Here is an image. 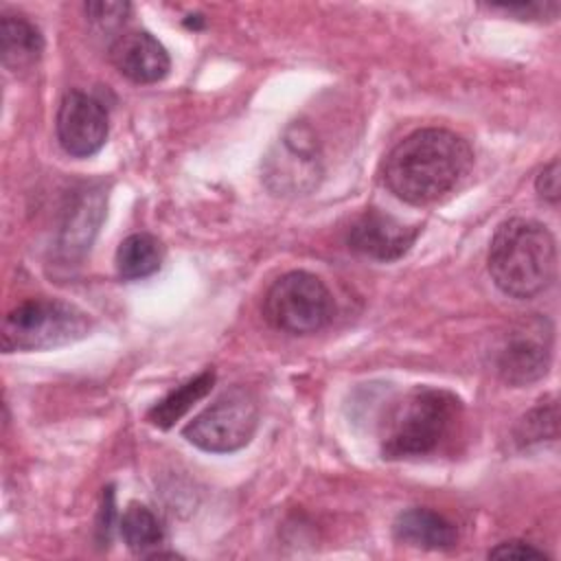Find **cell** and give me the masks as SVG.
<instances>
[{"mask_svg": "<svg viewBox=\"0 0 561 561\" xmlns=\"http://www.w3.org/2000/svg\"><path fill=\"white\" fill-rule=\"evenodd\" d=\"M557 438V403L554 399H541L530 412H526L515 425V443L528 447L541 440Z\"/></svg>", "mask_w": 561, "mask_h": 561, "instance_id": "obj_18", "label": "cell"}, {"mask_svg": "<svg viewBox=\"0 0 561 561\" xmlns=\"http://www.w3.org/2000/svg\"><path fill=\"white\" fill-rule=\"evenodd\" d=\"M263 313L265 320L278 331L307 335L324 329L331 322L335 302L322 278L296 270L274 280L265 294Z\"/></svg>", "mask_w": 561, "mask_h": 561, "instance_id": "obj_5", "label": "cell"}, {"mask_svg": "<svg viewBox=\"0 0 561 561\" xmlns=\"http://www.w3.org/2000/svg\"><path fill=\"white\" fill-rule=\"evenodd\" d=\"M552 359V324L543 316H526L502 333L493 366L508 386H528L548 373Z\"/></svg>", "mask_w": 561, "mask_h": 561, "instance_id": "obj_8", "label": "cell"}, {"mask_svg": "<svg viewBox=\"0 0 561 561\" xmlns=\"http://www.w3.org/2000/svg\"><path fill=\"white\" fill-rule=\"evenodd\" d=\"M493 283L511 298H535L546 291L557 274V243L552 232L524 217L497 226L489 248Z\"/></svg>", "mask_w": 561, "mask_h": 561, "instance_id": "obj_2", "label": "cell"}, {"mask_svg": "<svg viewBox=\"0 0 561 561\" xmlns=\"http://www.w3.org/2000/svg\"><path fill=\"white\" fill-rule=\"evenodd\" d=\"M55 127L59 145L75 158L94 156L105 145L110 131L103 103L79 90L64 94Z\"/></svg>", "mask_w": 561, "mask_h": 561, "instance_id": "obj_9", "label": "cell"}, {"mask_svg": "<svg viewBox=\"0 0 561 561\" xmlns=\"http://www.w3.org/2000/svg\"><path fill=\"white\" fill-rule=\"evenodd\" d=\"M110 59L121 75L136 83H158L171 68L167 48L147 31L118 35L110 46Z\"/></svg>", "mask_w": 561, "mask_h": 561, "instance_id": "obj_11", "label": "cell"}, {"mask_svg": "<svg viewBox=\"0 0 561 561\" xmlns=\"http://www.w3.org/2000/svg\"><path fill=\"white\" fill-rule=\"evenodd\" d=\"M215 383V373L213 370H204L199 375H195L193 379L184 381L182 386H178L175 390H171L167 397H162L147 414L149 423L160 427V430H169L175 421H180L199 399H204Z\"/></svg>", "mask_w": 561, "mask_h": 561, "instance_id": "obj_15", "label": "cell"}, {"mask_svg": "<svg viewBox=\"0 0 561 561\" xmlns=\"http://www.w3.org/2000/svg\"><path fill=\"white\" fill-rule=\"evenodd\" d=\"M105 202L101 191H81L79 197L70 204L66 213V221L61 226V237H59V248L66 256H79L83 254L92 237L99 230V224L103 219Z\"/></svg>", "mask_w": 561, "mask_h": 561, "instance_id": "obj_13", "label": "cell"}, {"mask_svg": "<svg viewBox=\"0 0 561 561\" xmlns=\"http://www.w3.org/2000/svg\"><path fill=\"white\" fill-rule=\"evenodd\" d=\"M118 530L127 548L136 554L149 557L156 548H160L164 539V530L160 519L145 504H129L118 519Z\"/></svg>", "mask_w": 561, "mask_h": 561, "instance_id": "obj_17", "label": "cell"}, {"mask_svg": "<svg viewBox=\"0 0 561 561\" xmlns=\"http://www.w3.org/2000/svg\"><path fill=\"white\" fill-rule=\"evenodd\" d=\"M256 425V397L248 388L234 386L226 390L215 403H210L202 414H197L184 427V436L188 443L204 451L228 454L245 447L254 436Z\"/></svg>", "mask_w": 561, "mask_h": 561, "instance_id": "obj_6", "label": "cell"}, {"mask_svg": "<svg viewBox=\"0 0 561 561\" xmlns=\"http://www.w3.org/2000/svg\"><path fill=\"white\" fill-rule=\"evenodd\" d=\"M541 557H546L541 550L519 539L502 541L489 550V559H541Z\"/></svg>", "mask_w": 561, "mask_h": 561, "instance_id": "obj_21", "label": "cell"}, {"mask_svg": "<svg viewBox=\"0 0 561 561\" xmlns=\"http://www.w3.org/2000/svg\"><path fill=\"white\" fill-rule=\"evenodd\" d=\"M416 234V226H405L392 215L370 208L353 221L346 243L353 252L366 259L388 263L401 259L412 248Z\"/></svg>", "mask_w": 561, "mask_h": 561, "instance_id": "obj_10", "label": "cell"}, {"mask_svg": "<svg viewBox=\"0 0 561 561\" xmlns=\"http://www.w3.org/2000/svg\"><path fill=\"white\" fill-rule=\"evenodd\" d=\"M392 535L399 543L423 550H449L458 541L456 524L432 508H408L397 515Z\"/></svg>", "mask_w": 561, "mask_h": 561, "instance_id": "obj_12", "label": "cell"}, {"mask_svg": "<svg viewBox=\"0 0 561 561\" xmlns=\"http://www.w3.org/2000/svg\"><path fill=\"white\" fill-rule=\"evenodd\" d=\"M88 316L66 300L33 298L11 309L2 324V348L44 351L88 335Z\"/></svg>", "mask_w": 561, "mask_h": 561, "instance_id": "obj_4", "label": "cell"}, {"mask_svg": "<svg viewBox=\"0 0 561 561\" xmlns=\"http://www.w3.org/2000/svg\"><path fill=\"white\" fill-rule=\"evenodd\" d=\"M162 248L153 234L134 232L116 250V270L125 280H138L160 270Z\"/></svg>", "mask_w": 561, "mask_h": 561, "instance_id": "obj_16", "label": "cell"}, {"mask_svg": "<svg viewBox=\"0 0 561 561\" xmlns=\"http://www.w3.org/2000/svg\"><path fill=\"white\" fill-rule=\"evenodd\" d=\"M535 188H537L539 197H543L546 202H550V204L559 202V191H561V184H559V160H552L550 164H546L539 171Z\"/></svg>", "mask_w": 561, "mask_h": 561, "instance_id": "obj_22", "label": "cell"}, {"mask_svg": "<svg viewBox=\"0 0 561 561\" xmlns=\"http://www.w3.org/2000/svg\"><path fill=\"white\" fill-rule=\"evenodd\" d=\"M44 53L39 28L24 15H2L0 22V57L9 70H26Z\"/></svg>", "mask_w": 561, "mask_h": 561, "instance_id": "obj_14", "label": "cell"}, {"mask_svg": "<svg viewBox=\"0 0 561 561\" xmlns=\"http://www.w3.org/2000/svg\"><path fill=\"white\" fill-rule=\"evenodd\" d=\"M322 178V158L313 129L291 123L263 162V180L276 195H307Z\"/></svg>", "mask_w": 561, "mask_h": 561, "instance_id": "obj_7", "label": "cell"}, {"mask_svg": "<svg viewBox=\"0 0 561 561\" xmlns=\"http://www.w3.org/2000/svg\"><path fill=\"white\" fill-rule=\"evenodd\" d=\"M85 15L88 20L99 28V31H114L118 28L127 13L131 11V4L127 2H88L85 7Z\"/></svg>", "mask_w": 561, "mask_h": 561, "instance_id": "obj_19", "label": "cell"}, {"mask_svg": "<svg viewBox=\"0 0 561 561\" xmlns=\"http://www.w3.org/2000/svg\"><path fill=\"white\" fill-rule=\"evenodd\" d=\"M491 9L517 15L519 20H546L557 18L559 2H526V4H493Z\"/></svg>", "mask_w": 561, "mask_h": 561, "instance_id": "obj_20", "label": "cell"}, {"mask_svg": "<svg viewBox=\"0 0 561 561\" xmlns=\"http://www.w3.org/2000/svg\"><path fill=\"white\" fill-rule=\"evenodd\" d=\"M473 164L469 142L440 127L410 134L386 158L383 182L399 199L421 206L440 199Z\"/></svg>", "mask_w": 561, "mask_h": 561, "instance_id": "obj_1", "label": "cell"}, {"mask_svg": "<svg viewBox=\"0 0 561 561\" xmlns=\"http://www.w3.org/2000/svg\"><path fill=\"white\" fill-rule=\"evenodd\" d=\"M460 399L443 388L416 386L386 412L379 432L383 458H414L436 451L456 430Z\"/></svg>", "mask_w": 561, "mask_h": 561, "instance_id": "obj_3", "label": "cell"}]
</instances>
